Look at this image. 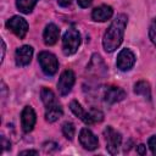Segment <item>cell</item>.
I'll use <instances>...</instances> for the list:
<instances>
[{"label": "cell", "instance_id": "19", "mask_svg": "<svg viewBox=\"0 0 156 156\" xmlns=\"http://www.w3.org/2000/svg\"><path fill=\"white\" fill-rule=\"evenodd\" d=\"M62 133H63V135H65L68 140H72L73 136H74V133H76L74 124H73L72 122H65L63 126H62Z\"/></svg>", "mask_w": 156, "mask_h": 156}, {"label": "cell", "instance_id": "21", "mask_svg": "<svg viewBox=\"0 0 156 156\" xmlns=\"http://www.w3.org/2000/svg\"><path fill=\"white\" fill-rule=\"evenodd\" d=\"M149 147L151 150V152L154 155H156V135H152L150 139H149Z\"/></svg>", "mask_w": 156, "mask_h": 156}, {"label": "cell", "instance_id": "2", "mask_svg": "<svg viewBox=\"0 0 156 156\" xmlns=\"http://www.w3.org/2000/svg\"><path fill=\"white\" fill-rule=\"evenodd\" d=\"M80 45V34L76 28H69L66 30L62 39V51L65 55H73Z\"/></svg>", "mask_w": 156, "mask_h": 156}, {"label": "cell", "instance_id": "12", "mask_svg": "<svg viewBox=\"0 0 156 156\" xmlns=\"http://www.w3.org/2000/svg\"><path fill=\"white\" fill-rule=\"evenodd\" d=\"M124 98H126V91L123 89H121L119 87H108L104 94V99L108 104L118 102V101L123 100Z\"/></svg>", "mask_w": 156, "mask_h": 156}, {"label": "cell", "instance_id": "14", "mask_svg": "<svg viewBox=\"0 0 156 156\" xmlns=\"http://www.w3.org/2000/svg\"><path fill=\"white\" fill-rule=\"evenodd\" d=\"M69 107H71V111H72L78 118H80L85 124H93V121H91V117H90V112H89V111H85V110L82 107V105H80L77 100L71 101Z\"/></svg>", "mask_w": 156, "mask_h": 156}, {"label": "cell", "instance_id": "23", "mask_svg": "<svg viewBox=\"0 0 156 156\" xmlns=\"http://www.w3.org/2000/svg\"><path fill=\"white\" fill-rule=\"evenodd\" d=\"M71 2H72V0H57V4H58L60 6H62V7H67V6H69Z\"/></svg>", "mask_w": 156, "mask_h": 156}, {"label": "cell", "instance_id": "25", "mask_svg": "<svg viewBox=\"0 0 156 156\" xmlns=\"http://www.w3.org/2000/svg\"><path fill=\"white\" fill-rule=\"evenodd\" d=\"M37 154H38V151H35V150H26V151L20 152V155H37Z\"/></svg>", "mask_w": 156, "mask_h": 156}, {"label": "cell", "instance_id": "16", "mask_svg": "<svg viewBox=\"0 0 156 156\" xmlns=\"http://www.w3.org/2000/svg\"><path fill=\"white\" fill-rule=\"evenodd\" d=\"M40 98H41V101L45 105V107H50V106H54V105L58 104L54 91L50 90L49 88H43L40 90Z\"/></svg>", "mask_w": 156, "mask_h": 156}, {"label": "cell", "instance_id": "10", "mask_svg": "<svg viewBox=\"0 0 156 156\" xmlns=\"http://www.w3.org/2000/svg\"><path fill=\"white\" fill-rule=\"evenodd\" d=\"M33 56V48L29 45H23L16 50V65L17 66H27Z\"/></svg>", "mask_w": 156, "mask_h": 156}, {"label": "cell", "instance_id": "11", "mask_svg": "<svg viewBox=\"0 0 156 156\" xmlns=\"http://www.w3.org/2000/svg\"><path fill=\"white\" fill-rule=\"evenodd\" d=\"M113 15V10L111 6L108 5H101L98 6L93 10L91 12V18L96 22H105L107 20H110Z\"/></svg>", "mask_w": 156, "mask_h": 156}, {"label": "cell", "instance_id": "18", "mask_svg": "<svg viewBox=\"0 0 156 156\" xmlns=\"http://www.w3.org/2000/svg\"><path fill=\"white\" fill-rule=\"evenodd\" d=\"M38 0H16V6L22 13H30Z\"/></svg>", "mask_w": 156, "mask_h": 156}, {"label": "cell", "instance_id": "9", "mask_svg": "<svg viewBox=\"0 0 156 156\" xmlns=\"http://www.w3.org/2000/svg\"><path fill=\"white\" fill-rule=\"evenodd\" d=\"M79 143L82 144V146L87 150H95L99 146V140L95 136V134L88 129V128H83L80 129L79 133Z\"/></svg>", "mask_w": 156, "mask_h": 156}, {"label": "cell", "instance_id": "17", "mask_svg": "<svg viewBox=\"0 0 156 156\" xmlns=\"http://www.w3.org/2000/svg\"><path fill=\"white\" fill-rule=\"evenodd\" d=\"M134 93L138 95H143L146 99H151V89H150V84L145 80H140L134 85Z\"/></svg>", "mask_w": 156, "mask_h": 156}, {"label": "cell", "instance_id": "22", "mask_svg": "<svg viewBox=\"0 0 156 156\" xmlns=\"http://www.w3.org/2000/svg\"><path fill=\"white\" fill-rule=\"evenodd\" d=\"M77 2H78V5L80 6V7H88V6H90V4L93 2V0H77Z\"/></svg>", "mask_w": 156, "mask_h": 156}, {"label": "cell", "instance_id": "1", "mask_svg": "<svg viewBox=\"0 0 156 156\" xmlns=\"http://www.w3.org/2000/svg\"><path fill=\"white\" fill-rule=\"evenodd\" d=\"M127 22H128V17L126 15L123 13L117 15V17L112 21V23L105 32L104 38H102V45L107 52L115 51L121 45L123 40Z\"/></svg>", "mask_w": 156, "mask_h": 156}, {"label": "cell", "instance_id": "13", "mask_svg": "<svg viewBox=\"0 0 156 156\" xmlns=\"http://www.w3.org/2000/svg\"><path fill=\"white\" fill-rule=\"evenodd\" d=\"M58 37H60V29L57 28L56 24L50 23L45 27L43 38H44V43L46 45H54L58 40Z\"/></svg>", "mask_w": 156, "mask_h": 156}, {"label": "cell", "instance_id": "5", "mask_svg": "<svg viewBox=\"0 0 156 156\" xmlns=\"http://www.w3.org/2000/svg\"><path fill=\"white\" fill-rule=\"evenodd\" d=\"M6 27L13 32L18 38H24L27 32H28V23L24 18L20 17V16H13L11 17L7 22H6Z\"/></svg>", "mask_w": 156, "mask_h": 156}, {"label": "cell", "instance_id": "24", "mask_svg": "<svg viewBox=\"0 0 156 156\" xmlns=\"http://www.w3.org/2000/svg\"><path fill=\"white\" fill-rule=\"evenodd\" d=\"M145 147H146V146L143 145V144L139 145V146H138V154H140V155H145V154H146V149H145Z\"/></svg>", "mask_w": 156, "mask_h": 156}, {"label": "cell", "instance_id": "4", "mask_svg": "<svg viewBox=\"0 0 156 156\" xmlns=\"http://www.w3.org/2000/svg\"><path fill=\"white\" fill-rule=\"evenodd\" d=\"M104 136L106 140V150L111 155H116L118 152V149H119L121 143H122L121 134L117 130H115L112 127H107L104 130Z\"/></svg>", "mask_w": 156, "mask_h": 156}, {"label": "cell", "instance_id": "15", "mask_svg": "<svg viewBox=\"0 0 156 156\" xmlns=\"http://www.w3.org/2000/svg\"><path fill=\"white\" fill-rule=\"evenodd\" d=\"M62 115H63V111H62V107L60 106V104H56V105L50 106V107H46L45 118H46V121L50 122V123L57 121Z\"/></svg>", "mask_w": 156, "mask_h": 156}, {"label": "cell", "instance_id": "8", "mask_svg": "<svg viewBox=\"0 0 156 156\" xmlns=\"http://www.w3.org/2000/svg\"><path fill=\"white\" fill-rule=\"evenodd\" d=\"M37 121V116L34 110L30 106H26L21 113V124H22V129L24 133H29L32 132V129L34 128Z\"/></svg>", "mask_w": 156, "mask_h": 156}, {"label": "cell", "instance_id": "20", "mask_svg": "<svg viewBox=\"0 0 156 156\" xmlns=\"http://www.w3.org/2000/svg\"><path fill=\"white\" fill-rule=\"evenodd\" d=\"M149 37L151 39V41L155 44L156 46V18L152 21V23L150 24V28H149Z\"/></svg>", "mask_w": 156, "mask_h": 156}, {"label": "cell", "instance_id": "6", "mask_svg": "<svg viewBox=\"0 0 156 156\" xmlns=\"http://www.w3.org/2000/svg\"><path fill=\"white\" fill-rule=\"evenodd\" d=\"M74 82H76V76H74L73 71H71V69L63 71L58 78V82H57L58 93L61 95H67L71 91L72 87L74 85Z\"/></svg>", "mask_w": 156, "mask_h": 156}, {"label": "cell", "instance_id": "26", "mask_svg": "<svg viewBox=\"0 0 156 156\" xmlns=\"http://www.w3.org/2000/svg\"><path fill=\"white\" fill-rule=\"evenodd\" d=\"M5 49H6V46H5V41L1 39V62H2L4 56H5Z\"/></svg>", "mask_w": 156, "mask_h": 156}, {"label": "cell", "instance_id": "7", "mask_svg": "<svg viewBox=\"0 0 156 156\" xmlns=\"http://www.w3.org/2000/svg\"><path fill=\"white\" fill-rule=\"evenodd\" d=\"M135 63V55L129 49H123L119 51L117 56V68L121 71H129Z\"/></svg>", "mask_w": 156, "mask_h": 156}, {"label": "cell", "instance_id": "3", "mask_svg": "<svg viewBox=\"0 0 156 156\" xmlns=\"http://www.w3.org/2000/svg\"><path fill=\"white\" fill-rule=\"evenodd\" d=\"M38 61L40 63V67H41L43 72L46 76H54L57 72L58 61H57V58L54 54L48 52V51H41L38 55Z\"/></svg>", "mask_w": 156, "mask_h": 156}]
</instances>
